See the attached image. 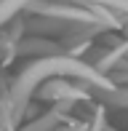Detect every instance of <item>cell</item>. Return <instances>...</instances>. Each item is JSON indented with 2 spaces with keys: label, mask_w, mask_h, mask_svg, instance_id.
Wrapping results in <instances>:
<instances>
[{
  "label": "cell",
  "mask_w": 128,
  "mask_h": 131,
  "mask_svg": "<svg viewBox=\"0 0 128 131\" xmlns=\"http://www.w3.org/2000/svg\"><path fill=\"white\" fill-rule=\"evenodd\" d=\"M99 99L109 107H128V88H112V91H99Z\"/></svg>",
  "instance_id": "277c9868"
},
{
  "label": "cell",
  "mask_w": 128,
  "mask_h": 131,
  "mask_svg": "<svg viewBox=\"0 0 128 131\" xmlns=\"http://www.w3.org/2000/svg\"><path fill=\"white\" fill-rule=\"evenodd\" d=\"M69 107H72V102H59L54 107V110L48 112V115H43V118H37V121H32V123H27L21 131H56V126L67 118V112H69Z\"/></svg>",
  "instance_id": "3957f363"
},
{
  "label": "cell",
  "mask_w": 128,
  "mask_h": 131,
  "mask_svg": "<svg viewBox=\"0 0 128 131\" xmlns=\"http://www.w3.org/2000/svg\"><path fill=\"white\" fill-rule=\"evenodd\" d=\"M48 53H67L64 43L51 40L45 35H32V38H21L16 46V56H48Z\"/></svg>",
  "instance_id": "7a4b0ae2"
},
{
  "label": "cell",
  "mask_w": 128,
  "mask_h": 131,
  "mask_svg": "<svg viewBox=\"0 0 128 131\" xmlns=\"http://www.w3.org/2000/svg\"><path fill=\"white\" fill-rule=\"evenodd\" d=\"M75 78L85 80L88 86H94L96 91H112L115 80L107 78L104 72H99L91 62H80V56H69V53H48L30 62L19 75H16L14 86H11V102H14V118L19 121L24 115V107L32 99V94L37 91V86L48 78Z\"/></svg>",
  "instance_id": "6da1fadb"
}]
</instances>
